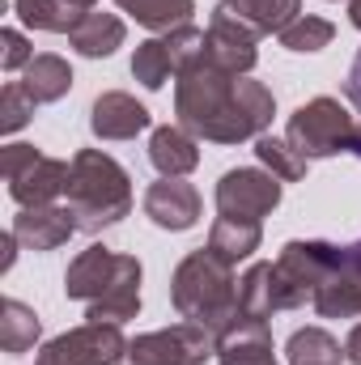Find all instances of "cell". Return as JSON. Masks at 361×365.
Returning <instances> with one entry per match:
<instances>
[{
    "instance_id": "5bb4252c",
    "label": "cell",
    "mask_w": 361,
    "mask_h": 365,
    "mask_svg": "<svg viewBox=\"0 0 361 365\" xmlns=\"http://www.w3.org/2000/svg\"><path fill=\"white\" fill-rule=\"evenodd\" d=\"M13 234L26 251H56L77 234V217L64 204H43V208H21L13 217Z\"/></svg>"
},
{
    "instance_id": "4316f807",
    "label": "cell",
    "mask_w": 361,
    "mask_h": 365,
    "mask_svg": "<svg viewBox=\"0 0 361 365\" xmlns=\"http://www.w3.org/2000/svg\"><path fill=\"white\" fill-rule=\"evenodd\" d=\"M280 47L285 51H302V56H310V51H323L332 38H336V26L327 21V17H315V13H302L293 26H285L280 34Z\"/></svg>"
},
{
    "instance_id": "4fadbf2b",
    "label": "cell",
    "mask_w": 361,
    "mask_h": 365,
    "mask_svg": "<svg viewBox=\"0 0 361 365\" xmlns=\"http://www.w3.org/2000/svg\"><path fill=\"white\" fill-rule=\"evenodd\" d=\"M141 276H145L141 272V259L123 255L119 276L106 284L102 297H93L86 306V323H115V327H123L128 319H136L141 314Z\"/></svg>"
},
{
    "instance_id": "ba28073f",
    "label": "cell",
    "mask_w": 361,
    "mask_h": 365,
    "mask_svg": "<svg viewBox=\"0 0 361 365\" xmlns=\"http://www.w3.org/2000/svg\"><path fill=\"white\" fill-rule=\"evenodd\" d=\"M280 179L255 166H238L225 170L217 179V212L221 217H247V221H264L272 208L280 204Z\"/></svg>"
},
{
    "instance_id": "484cf974",
    "label": "cell",
    "mask_w": 361,
    "mask_h": 365,
    "mask_svg": "<svg viewBox=\"0 0 361 365\" xmlns=\"http://www.w3.org/2000/svg\"><path fill=\"white\" fill-rule=\"evenodd\" d=\"M255 158H260V162H264V170L276 175L280 182H302V179H306V166H310V162H306L289 140H276V136H268V132H264V136H255Z\"/></svg>"
},
{
    "instance_id": "7c38bea8",
    "label": "cell",
    "mask_w": 361,
    "mask_h": 365,
    "mask_svg": "<svg viewBox=\"0 0 361 365\" xmlns=\"http://www.w3.org/2000/svg\"><path fill=\"white\" fill-rule=\"evenodd\" d=\"M145 217L158 225V230H171L183 234L200 221V191L183 179H162L145 191Z\"/></svg>"
},
{
    "instance_id": "d6986e66",
    "label": "cell",
    "mask_w": 361,
    "mask_h": 365,
    "mask_svg": "<svg viewBox=\"0 0 361 365\" xmlns=\"http://www.w3.org/2000/svg\"><path fill=\"white\" fill-rule=\"evenodd\" d=\"M260 242H264V225L260 221H247V217H217L213 230H208V251L221 255L234 268L243 259H251L260 251Z\"/></svg>"
},
{
    "instance_id": "836d02e7",
    "label": "cell",
    "mask_w": 361,
    "mask_h": 365,
    "mask_svg": "<svg viewBox=\"0 0 361 365\" xmlns=\"http://www.w3.org/2000/svg\"><path fill=\"white\" fill-rule=\"evenodd\" d=\"M345 357H349L353 365H361V323L349 331V340H345Z\"/></svg>"
},
{
    "instance_id": "8fae6325",
    "label": "cell",
    "mask_w": 361,
    "mask_h": 365,
    "mask_svg": "<svg viewBox=\"0 0 361 365\" xmlns=\"http://www.w3.org/2000/svg\"><path fill=\"white\" fill-rule=\"evenodd\" d=\"M149 110L123 90H106L93 98L90 106V132L98 140H132L149 128Z\"/></svg>"
},
{
    "instance_id": "9a60e30c",
    "label": "cell",
    "mask_w": 361,
    "mask_h": 365,
    "mask_svg": "<svg viewBox=\"0 0 361 365\" xmlns=\"http://www.w3.org/2000/svg\"><path fill=\"white\" fill-rule=\"evenodd\" d=\"M119 264H123L119 251H111V247H102V242L86 247V251L68 264V272H64V297L90 306L93 297H102L106 284L119 276Z\"/></svg>"
},
{
    "instance_id": "e575fe53",
    "label": "cell",
    "mask_w": 361,
    "mask_h": 365,
    "mask_svg": "<svg viewBox=\"0 0 361 365\" xmlns=\"http://www.w3.org/2000/svg\"><path fill=\"white\" fill-rule=\"evenodd\" d=\"M349 153H353V158H361V128H357V136H353V145H349ZM349 251L361 259V242H349Z\"/></svg>"
},
{
    "instance_id": "d4e9b609",
    "label": "cell",
    "mask_w": 361,
    "mask_h": 365,
    "mask_svg": "<svg viewBox=\"0 0 361 365\" xmlns=\"http://www.w3.org/2000/svg\"><path fill=\"white\" fill-rule=\"evenodd\" d=\"M13 13L30 30H51V34H68L81 21V9H73L68 0H13Z\"/></svg>"
},
{
    "instance_id": "30bf717a",
    "label": "cell",
    "mask_w": 361,
    "mask_h": 365,
    "mask_svg": "<svg viewBox=\"0 0 361 365\" xmlns=\"http://www.w3.org/2000/svg\"><path fill=\"white\" fill-rule=\"evenodd\" d=\"M302 293L285 280V272L272 264H251L247 272L238 276V314L243 319H255V323H268L272 314L280 310H302Z\"/></svg>"
},
{
    "instance_id": "52a82bcc",
    "label": "cell",
    "mask_w": 361,
    "mask_h": 365,
    "mask_svg": "<svg viewBox=\"0 0 361 365\" xmlns=\"http://www.w3.org/2000/svg\"><path fill=\"white\" fill-rule=\"evenodd\" d=\"M128 349L123 327L115 323H81L39 349L34 365H119Z\"/></svg>"
},
{
    "instance_id": "1f68e13d",
    "label": "cell",
    "mask_w": 361,
    "mask_h": 365,
    "mask_svg": "<svg viewBox=\"0 0 361 365\" xmlns=\"http://www.w3.org/2000/svg\"><path fill=\"white\" fill-rule=\"evenodd\" d=\"M345 98L353 102V110L361 115V47L353 56V68H349V81H345Z\"/></svg>"
},
{
    "instance_id": "ffe728a7",
    "label": "cell",
    "mask_w": 361,
    "mask_h": 365,
    "mask_svg": "<svg viewBox=\"0 0 361 365\" xmlns=\"http://www.w3.org/2000/svg\"><path fill=\"white\" fill-rule=\"evenodd\" d=\"M221 9H230L260 38L264 34H280L285 26H293L302 17V0H221Z\"/></svg>"
},
{
    "instance_id": "603a6c76",
    "label": "cell",
    "mask_w": 361,
    "mask_h": 365,
    "mask_svg": "<svg viewBox=\"0 0 361 365\" xmlns=\"http://www.w3.org/2000/svg\"><path fill=\"white\" fill-rule=\"evenodd\" d=\"M285 357H289V365H340V361H349L345 349H340V340L332 331H323V327H298L289 336V344H285Z\"/></svg>"
},
{
    "instance_id": "7402d4cb",
    "label": "cell",
    "mask_w": 361,
    "mask_h": 365,
    "mask_svg": "<svg viewBox=\"0 0 361 365\" xmlns=\"http://www.w3.org/2000/svg\"><path fill=\"white\" fill-rule=\"evenodd\" d=\"M39 331H43V323H39V314L26 302H17V297H4L0 302V349L9 357L30 353L39 344Z\"/></svg>"
},
{
    "instance_id": "d590c367",
    "label": "cell",
    "mask_w": 361,
    "mask_h": 365,
    "mask_svg": "<svg viewBox=\"0 0 361 365\" xmlns=\"http://www.w3.org/2000/svg\"><path fill=\"white\" fill-rule=\"evenodd\" d=\"M349 21L361 30V0H349Z\"/></svg>"
},
{
    "instance_id": "ac0fdd59",
    "label": "cell",
    "mask_w": 361,
    "mask_h": 365,
    "mask_svg": "<svg viewBox=\"0 0 361 365\" xmlns=\"http://www.w3.org/2000/svg\"><path fill=\"white\" fill-rule=\"evenodd\" d=\"M123 21L115 17V13H81V21L68 30V43H73V51L77 56H86V60H106V56H115L119 47H123Z\"/></svg>"
},
{
    "instance_id": "d6a6232c",
    "label": "cell",
    "mask_w": 361,
    "mask_h": 365,
    "mask_svg": "<svg viewBox=\"0 0 361 365\" xmlns=\"http://www.w3.org/2000/svg\"><path fill=\"white\" fill-rule=\"evenodd\" d=\"M0 251H4V255H0V272H9V268H13V259H17V234H13V230H9V234H0Z\"/></svg>"
},
{
    "instance_id": "8d00e7d4",
    "label": "cell",
    "mask_w": 361,
    "mask_h": 365,
    "mask_svg": "<svg viewBox=\"0 0 361 365\" xmlns=\"http://www.w3.org/2000/svg\"><path fill=\"white\" fill-rule=\"evenodd\" d=\"M68 4H73V9H81V13H90V9L98 4V0H68Z\"/></svg>"
},
{
    "instance_id": "e0dca14e",
    "label": "cell",
    "mask_w": 361,
    "mask_h": 365,
    "mask_svg": "<svg viewBox=\"0 0 361 365\" xmlns=\"http://www.w3.org/2000/svg\"><path fill=\"white\" fill-rule=\"evenodd\" d=\"M217 365H276L268 323L243 319L217 340Z\"/></svg>"
},
{
    "instance_id": "277c9868",
    "label": "cell",
    "mask_w": 361,
    "mask_h": 365,
    "mask_svg": "<svg viewBox=\"0 0 361 365\" xmlns=\"http://www.w3.org/2000/svg\"><path fill=\"white\" fill-rule=\"evenodd\" d=\"M353 136H357V123H353V115H349L336 98H310V102H302V106L289 115V123H285V140H289L306 162L349 153Z\"/></svg>"
},
{
    "instance_id": "4dcf8cb0",
    "label": "cell",
    "mask_w": 361,
    "mask_h": 365,
    "mask_svg": "<svg viewBox=\"0 0 361 365\" xmlns=\"http://www.w3.org/2000/svg\"><path fill=\"white\" fill-rule=\"evenodd\" d=\"M30 60H34L30 38L17 34V30H0V64H4V73H17V68H26Z\"/></svg>"
},
{
    "instance_id": "2e32d148",
    "label": "cell",
    "mask_w": 361,
    "mask_h": 365,
    "mask_svg": "<svg viewBox=\"0 0 361 365\" xmlns=\"http://www.w3.org/2000/svg\"><path fill=\"white\" fill-rule=\"evenodd\" d=\"M149 162L162 179H183L200 166V140L179 128V123H166V128H153L149 136Z\"/></svg>"
},
{
    "instance_id": "44dd1931",
    "label": "cell",
    "mask_w": 361,
    "mask_h": 365,
    "mask_svg": "<svg viewBox=\"0 0 361 365\" xmlns=\"http://www.w3.org/2000/svg\"><path fill=\"white\" fill-rule=\"evenodd\" d=\"M21 86H26V93H30L39 106H47V102H60L64 93L73 90V68H68L64 56L43 51V56H34V60L21 68Z\"/></svg>"
},
{
    "instance_id": "3957f363",
    "label": "cell",
    "mask_w": 361,
    "mask_h": 365,
    "mask_svg": "<svg viewBox=\"0 0 361 365\" xmlns=\"http://www.w3.org/2000/svg\"><path fill=\"white\" fill-rule=\"evenodd\" d=\"M68 166L73 170H68L64 195H68V208H73L81 234H102L132 212V179L111 153L81 149Z\"/></svg>"
},
{
    "instance_id": "cb8c5ba5",
    "label": "cell",
    "mask_w": 361,
    "mask_h": 365,
    "mask_svg": "<svg viewBox=\"0 0 361 365\" xmlns=\"http://www.w3.org/2000/svg\"><path fill=\"white\" fill-rule=\"evenodd\" d=\"M128 17H136L145 30H179V26H191V13H195V0H115Z\"/></svg>"
},
{
    "instance_id": "8992f818",
    "label": "cell",
    "mask_w": 361,
    "mask_h": 365,
    "mask_svg": "<svg viewBox=\"0 0 361 365\" xmlns=\"http://www.w3.org/2000/svg\"><path fill=\"white\" fill-rule=\"evenodd\" d=\"M217 353V336L200 323H175L162 331H145L128 340L119 365H204Z\"/></svg>"
},
{
    "instance_id": "f546056e",
    "label": "cell",
    "mask_w": 361,
    "mask_h": 365,
    "mask_svg": "<svg viewBox=\"0 0 361 365\" xmlns=\"http://www.w3.org/2000/svg\"><path fill=\"white\" fill-rule=\"evenodd\" d=\"M162 38H166V51H171L175 77L187 73V68H195V64L204 60V30H195V26H179V30H171V34H162Z\"/></svg>"
},
{
    "instance_id": "5b68a950",
    "label": "cell",
    "mask_w": 361,
    "mask_h": 365,
    "mask_svg": "<svg viewBox=\"0 0 361 365\" xmlns=\"http://www.w3.org/2000/svg\"><path fill=\"white\" fill-rule=\"evenodd\" d=\"M0 166H4V182H9V195L21 204V208H43V204H56V195L68 191V162L60 158H47L43 149L34 145H4L0 153Z\"/></svg>"
},
{
    "instance_id": "7a4b0ae2",
    "label": "cell",
    "mask_w": 361,
    "mask_h": 365,
    "mask_svg": "<svg viewBox=\"0 0 361 365\" xmlns=\"http://www.w3.org/2000/svg\"><path fill=\"white\" fill-rule=\"evenodd\" d=\"M171 302L179 310V319L208 327L217 340L243 323L238 314V280H234V264H225L221 255H213L208 247L191 251L183 259L175 276H171Z\"/></svg>"
},
{
    "instance_id": "83f0119b",
    "label": "cell",
    "mask_w": 361,
    "mask_h": 365,
    "mask_svg": "<svg viewBox=\"0 0 361 365\" xmlns=\"http://www.w3.org/2000/svg\"><path fill=\"white\" fill-rule=\"evenodd\" d=\"M175 64H171V51H166V38H145L136 43V56H132V77L145 86V90H162L171 81Z\"/></svg>"
},
{
    "instance_id": "9c48e42d",
    "label": "cell",
    "mask_w": 361,
    "mask_h": 365,
    "mask_svg": "<svg viewBox=\"0 0 361 365\" xmlns=\"http://www.w3.org/2000/svg\"><path fill=\"white\" fill-rule=\"evenodd\" d=\"M260 34L247 30L230 9H213V21L204 30V60L221 73H234V77H247L255 64H260Z\"/></svg>"
},
{
    "instance_id": "6da1fadb",
    "label": "cell",
    "mask_w": 361,
    "mask_h": 365,
    "mask_svg": "<svg viewBox=\"0 0 361 365\" xmlns=\"http://www.w3.org/2000/svg\"><path fill=\"white\" fill-rule=\"evenodd\" d=\"M175 115H179V128H187L195 140L238 145L268 132L276 98L264 81L234 77L200 60L175 81Z\"/></svg>"
},
{
    "instance_id": "f1b7e54d",
    "label": "cell",
    "mask_w": 361,
    "mask_h": 365,
    "mask_svg": "<svg viewBox=\"0 0 361 365\" xmlns=\"http://www.w3.org/2000/svg\"><path fill=\"white\" fill-rule=\"evenodd\" d=\"M34 106H39V102L26 93V86H21V81H9V86L0 90V132H4V136L21 132V128L30 123Z\"/></svg>"
}]
</instances>
